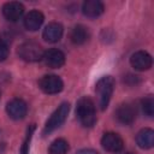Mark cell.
I'll return each mask as SVG.
<instances>
[{
  "instance_id": "obj_9",
  "label": "cell",
  "mask_w": 154,
  "mask_h": 154,
  "mask_svg": "<svg viewBox=\"0 0 154 154\" xmlns=\"http://www.w3.org/2000/svg\"><path fill=\"white\" fill-rule=\"evenodd\" d=\"M42 60L51 69H59L65 64V54L57 48H51L43 52Z\"/></svg>"
},
{
  "instance_id": "obj_2",
  "label": "cell",
  "mask_w": 154,
  "mask_h": 154,
  "mask_svg": "<svg viewBox=\"0 0 154 154\" xmlns=\"http://www.w3.org/2000/svg\"><path fill=\"white\" fill-rule=\"evenodd\" d=\"M113 89H114V79L111 76H103L96 82L95 91L99 97V106L102 111L107 108Z\"/></svg>"
},
{
  "instance_id": "obj_14",
  "label": "cell",
  "mask_w": 154,
  "mask_h": 154,
  "mask_svg": "<svg viewBox=\"0 0 154 154\" xmlns=\"http://www.w3.org/2000/svg\"><path fill=\"white\" fill-rule=\"evenodd\" d=\"M43 19H45V17H43L42 12H40L38 10H32L24 17L23 23H24L25 29H28L30 31H36L42 25Z\"/></svg>"
},
{
  "instance_id": "obj_13",
  "label": "cell",
  "mask_w": 154,
  "mask_h": 154,
  "mask_svg": "<svg viewBox=\"0 0 154 154\" xmlns=\"http://www.w3.org/2000/svg\"><path fill=\"white\" fill-rule=\"evenodd\" d=\"M105 11V6L99 0H87L82 5V12L89 18H96L101 16Z\"/></svg>"
},
{
  "instance_id": "obj_6",
  "label": "cell",
  "mask_w": 154,
  "mask_h": 154,
  "mask_svg": "<svg viewBox=\"0 0 154 154\" xmlns=\"http://www.w3.org/2000/svg\"><path fill=\"white\" fill-rule=\"evenodd\" d=\"M6 112H7L10 118H12L14 120H19V119H23L26 116L28 106H26L24 100H22L19 97H14V99H12L11 101L7 102Z\"/></svg>"
},
{
  "instance_id": "obj_18",
  "label": "cell",
  "mask_w": 154,
  "mask_h": 154,
  "mask_svg": "<svg viewBox=\"0 0 154 154\" xmlns=\"http://www.w3.org/2000/svg\"><path fill=\"white\" fill-rule=\"evenodd\" d=\"M141 106H142L143 113H144L147 117L152 118V117L154 116V99H153V96H147V97H144V99L141 101Z\"/></svg>"
},
{
  "instance_id": "obj_5",
  "label": "cell",
  "mask_w": 154,
  "mask_h": 154,
  "mask_svg": "<svg viewBox=\"0 0 154 154\" xmlns=\"http://www.w3.org/2000/svg\"><path fill=\"white\" fill-rule=\"evenodd\" d=\"M40 89L46 94H58L63 90L64 83L57 75H46L38 82Z\"/></svg>"
},
{
  "instance_id": "obj_12",
  "label": "cell",
  "mask_w": 154,
  "mask_h": 154,
  "mask_svg": "<svg viewBox=\"0 0 154 154\" xmlns=\"http://www.w3.org/2000/svg\"><path fill=\"white\" fill-rule=\"evenodd\" d=\"M63 32H64L63 25L60 23L52 22L48 25H46V28L43 29L42 37H43L45 41H47L49 43H55L61 38Z\"/></svg>"
},
{
  "instance_id": "obj_17",
  "label": "cell",
  "mask_w": 154,
  "mask_h": 154,
  "mask_svg": "<svg viewBox=\"0 0 154 154\" xmlns=\"http://www.w3.org/2000/svg\"><path fill=\"white\" fill-rule=\"evenodd\" d=\"M67 152L69 143L64 138H57L49 146V154H66Z\"/></svg>"
},
{
  "instance_id": "obj_11",
  "label": "cell",
  "mask_w": 154,
  "mask_h": 154,
  "mask_svg": "<svg viewBox=\"0 0 154 154\" xmlns=\"http://www.w3.org/2000/svg\"><path fill=\"white\" fill-rule=\"evenodd\" d=\"M23 13H24V6L20 2L10 1L2 6V14L10 22L18 20L23 16Z\"/></svg>"
},
{
  "instance_id": "obj_21",
  "label": "cell",
  "mask_w": 154,
  "mask_h": 154,
  "mask_svg": "<svg viewBox=\"0 0 154 154\" xmlns=\"http://www.w3.org/2000/svg\"><path fill=\"white\" fill-rule=\"evenodd\" d=\"M76 154H99L96 150H94V149H90V148H84V149H81V150H78Z\"/></svg>"
},
{
  "instance_id": "obj_15",
  "label": "cell",
  "mask_w": 154,
  "mask_h": 154,
  "mask_svg": "<svg viewBox=\"0 0 154 154\" xmlns=\"http://www.w3.org/2000/svg\"><path fill=\"white\" fill-rule=\"evenodd\" d=\"M89 37H90V32L88 28H85L82 24L75 25L70 31V40L73 45H77V46L85 43L89 40Z\"/></svg>"
},
{
  "instance_id": "obj_1",
  "label": "cell",
  "mask_w": 154,
  "mask_h": 154,
  "mask_svg": "<svg viewBox=\"0 0 154 154\" xmlns=\"http://www.w3.org/2000/svg\"><path fill=\"white\" fill-rule=\"evenodd\" d=\"M76 116L83 126L91 128L96 123V111L94 101L87 96L81 97L76 105Z\"/></svg>"
},
{
  "instance_id": "obj_16",
  "label": "cell",
  "mask_w": 154,
  "mask_h": 154,
  "mask_svg": "<svg viewBox=\"0 0 154 154\" xmlns=\"http://www.w3.org/2000/svg\"><path fill=\"white\" fill-rule=\"evenodd\" d=\"M137 146L142 149H150L154 146V131L149 128L142 129L136 136Z\"/></svg>"
},
{
  "instance_id": "obj_22",
  "label": "cell",
  "mask_w": 154,
  "mask_h": 154,
  "mask_svg": "<svg viewBox=\"0 0 154 154\" xmlns=\"http://www.w3.org/2000/svg\"><path fill=\"white\" fill-rule=\"evenodd\" d=\"M123 154H134V153H131V152H125V153H123Z\"/></svg>"
},
{
  "instance_id": "obj_19",
  "label": "cell",
  "mask_w": 154,
  "mask_h": 154,
  "mask_svg": "<svg viewBox=\"0 0 154 154\" xmlns=\"http://www.w3.org/2000/svg\"><path fill=\"white\" fill-rule=\"evenodd\" d=\"M35 130V124H31L30 128H28V132H26V137H25V141L22 146V149H20V153L22 154H28L29 152V143H30V140H31V136H32V132Z\"/></svg>"
},
{
  "instance_id": "obj_3",
  "label": "cell",
  "mask_w": 154,
  "mask_h": 154,
  "mask_svg": "<svg viewBox=\"0 0 154 154\" xmlns=\"http://www.w3.org/2000/svg\"><path fill=\"white\" fill-rule=\"evenodd\" d=\"M19 58L24 61H28V63H35V61H40L42 60V57H43V49L42 47L34 42V41H26V42H23L19 47H18V51H17Z\"/></svg>"
},
{
  "instance_id": "obj_8",
  "label": "cell",
  "mask_w": 154,
  "mask_h": 154,
  "mask_svg": "<svg viewBox=\"0 0 154 154\" xmlns=\"http://www.w3.org/2000/svg\"><path fill=\"white\" fill-rule=\"evenodd\" d=\"M136 108L131 103H123L116 109V119L123 125H129L136 119Z\"/></svg>"
},
{
  "instance_id": "obj_7",
  "label": "cell",
  "mask_w": 154,
  "mask_h": 154,
  "mask_svg": "<svg viewBox=\"0 0 154 154\" xmlns=\"http://www.w3.org/2000/svg\"><path fill=\"white\" fill-rule=\"evenodd\" d=\"M130 64L135 70L146 71L152 67L153 59L152 55L146 51H137L130 58Z\"/></svg>"
},
{
  "instance_id": "obj_20",
  "label": "cell",
  "mask_w": 154,
  "mask_h": 154,
  "mask_svg": "<svg viewBox=\"0 0 154 154\" xmlns=\"http://www.w3.org/2000/svg\"><path fill=\"white\" fill-rule=\"evenodd\" d=\"M10 53V48H8V42L6 38L0 37V61L6 60V58L8 57Z\"/></svg>"
},
{
  "instance_id": "obj_10",
  "label": "cell",
  "mask_w": 154,
  "mask_h": 154,
  "mask_svg": "<svg viewBox=\"0 0 154 154\" xmlns=\"http://www.w3.org/2000/svg\"><path fill=\"white\" fill-rule=\"evenodd\" d=\"M101 144L106 150L112 152V153H118L123 149L124 141L116 132H106V134H103V136L101 138Z\"/></svg>"
},
{
  "instance_id": "obj_4",
  "label": "cell",
  "mask_w": 154,
  "mask_h": 154,
  "mask_svg": "<svg viewBox=\"0 0 154 154\" xmlns=\"http://www.w3.org/2000/svg\"><path fill=\"white\" fill-rule=\"evenodd\" d=\"M69 111H70L69 102H63L52 113V116L49 117V119L46 122V125H45V129H43V134L47 135V134H51L52 131H54L55 129H58L66 120L67 114H69Z\"/></svg>"
}]
</instances>
